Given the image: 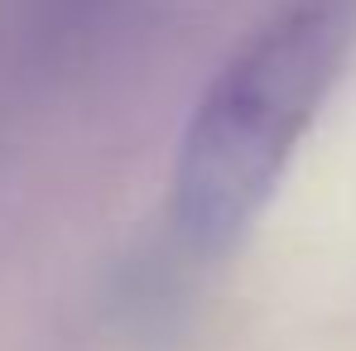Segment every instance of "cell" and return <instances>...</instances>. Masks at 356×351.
Wrapping results in <instances>:
<instances>
[{
	"label": "cell",
	"instance_id": "6da1fadb",
	"mask_svg": "<svg viewBox=\"0 0 356 351\" xmlns=\"http://www.w3.org/2000/svg\"><path fill=\"white\" fill-rule=\"evenodd\" d=\"M356 49V0H280L212 77L178 145L174 222L193 250L232 245Z\"/></svg>",
	"mask_w": 356,
	"mask_h": 351
}]
</instances>
